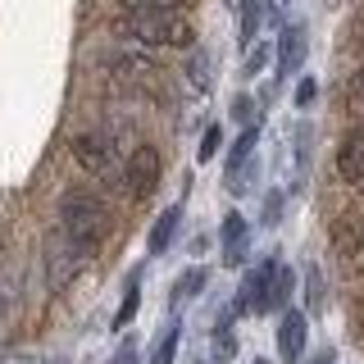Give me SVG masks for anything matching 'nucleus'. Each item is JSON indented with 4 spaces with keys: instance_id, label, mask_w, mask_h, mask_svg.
Here are the masks:
<instances>
[{
    "instance_id": "22",
    "label": "nucleus",
    "mask_w": 364,
    "mask_h": 364,
    "mask_svg": "<svg viewBox=\"0 0 364 364\" xmlns=\"http://www.w3.org/2000/svg\"><path fill=\"white\" fill-rule=\"evenodd\" d=\"M219 146H223V128H219V123H210V128H205V136H200V164H205V159H214V155H219Z\"/></svg>"
},
{
    "instance_id": "3",
    "label": "nucleus",
    "mask_w": 364,
    "mask_h": 364,
    "mask_svg": "<svg viewBox=\"0 0 364 364\" xmlns=\"http://www.w3.org/2000/svg\"><path fill=\"white\" fill-rule=\"evenodd\" d=\"M159 151L155 146H136V151L128 155V164H123V187H128L132 200H146L151 191L159 187Z\"/></svg>"
},
{
    "instance_id": "24",
    "label": "nucleus",
    "mask_w": 364,
    "mask_h": 364,
    "mask_svg": "<svg viewBox=\"0 0 364 364\" xmlns=\"http://www.w3.org/2000/svg\"><path fill=\"white\" fill-rule=\"evenodd\" d=\"M314 96H318V82L314 77H301V82H296V109H310Z\"/></svg>"
},
{
    "instance_id": "9",
    "label": "nucleus",
    "mask_w": 364,
    "mask_h": 364,
    "mask_svg": "<svg viewBox=\"0 0 364 364\" xmlns=\"http://www.w3.org/2000/svg\"><path fill=\"white\" fill-rule=\"evenodd\" d=\"M301 64H305V28L291 23V28H282V37H278V77L301 73Z\"/></svg>"
},
{
    "instance_id": "25",
    "label": "nucleus",
    "mask_w": 364,
    "mask_h": 364,
    "mask_svg": "<svg viewBox=\"0 0 364 364\" xmlns=\"http://www.w3.org/2000/svg\"><path fill=\"white\" fill-rule=\"evenodd\" d=\"M259 219H264L269 228L282 219V191H269V196H264V214H259Z\"/></svg>"
},
{
    "instance_id": "18",
    "label": "nucleus",
    "mask_w": 364,
    "mask_h": 364,
    "mask_svg": "<svg viewBox=\"0 0 364 364\" xmlns=\"http://www.w3.org/2000/svg\"><path fill=\"white\" fill-rule=\"evenodd\" d=\"M136 305H141V282H128V291H123V305H119V314H114V328H128L132 323V314H136Z\"/></svg>"
},
{
    "instance_id": "17",
    "label": "nucleus",
    "mask_w": 364,
    "mask_h": 364,
    "mask_svg": "<svg viewBox=\"0 0 364 364\" xmlns=\"http://www.w3.org/2000/svg\"><path fill=\"white\" fill-rule=\"evenodd\" d=\"M228 318H232V314H223L219 328H214V350H210L214 364H228V360L237 355V337H232V328H228Z\"/></svg>"
},
{
    "instance_id": "15",
    "label": "nucleus",
    "mask_w": 364,
    "mask_h": 364,
    "mask_svg": "<svg viewBox=\"0 0 364 364\" xmlns=\"http://www.w3.org/2000/svg\"><path fill=\"white\" fill-rule=\"evenodd\" d=\"M205 282H210V273H205L200 264H196V269H187V273H182V278L173 282V305H187L191 296H200V291H205Z\"/></svg>"
},
{
    "instance_id": "27",
    "label": "nucleus",
    "mask_w": 364,
    "mask_h": 364,
    "mask_svg": "<svg viewBox=\"0 0 364 364\" xmlns=\"http://www.w3.org/2000/svg\"><path fill=\"white\" fill-rule=\"evenodd\" d=\"M109 364H136V346H132V341H123V346L109 355Z\"/></svg>"
},
{
    "instance_id": "10",
    "label": "nucleus",
    "mask_w": 364,
    "mask_h": 364,
    "mask_svg": "<svg viewBox=\"0 0 364 364\" xmlns=\"http://www.w3.org/2000/svg\"><path fill=\"white\" fill-rule=\"evenodd\" d=\"M273 9V0H242V14H237V41L246 46H255V37H259V28H264V14Z\"/></svg>"
},
{
    "instance_id": "1",
    "label": "nucleus",
    "mask_w": 364,
    "mask_h": 364,
    "mask_svg": "<svg viewBox=\"0 0 364 364\" xmlns=\"http://www.w3.org/2000/svg\"><path fill=\"white\" fill-rule=\"evenodd\" d=\"M60 223H64L68 246L87 255L91 246L105 242V232H109V210H105L96 196H87V191H68L64 205H60Z\"/></svg>"
},
{
    "instance_id": "29",
    "label": "nucleus",
    "mask_w": 364,
    "mask_h": 364,
    "mask_svg": "<svg viewBox=\"0 0 364 364\" xmlns=\"http://www.w3.org/2000/svg\"><path fill=\"white\" fill-rule=\"evenodd\" d=\"M310 364H337V360H333V350H318V355H314Z\"/></svg>"
},
{
    "instance_id": "19",
    "label": "nucleus",
    "mask_w": 364,
    "mask_h": 364,
    "mask_svg": "<svg viewBox=\"0 0 364 364\" xmlns=\"http://www.w3.org/2000/svg\"><path fill=\"white\" fill-rule=\"evenodd\" d=\"M305 301H310V314L323 310V273H318V264L305 269Z\"/></svg>"
},
{
    "instance_id": "2",
    "label": "nucleus",
    "mask_w": 364,
    "mask_h": 364,
    "mask_svg": "<svg viewBox=\"0 0 364 364\" xmlns=\"http://www.w3.org/2000/svg\"><path fill=\"white\" fill-rule=\"evenodd\" d=\"M123 32H128L132 41L141 46H191L196 41V28H191V18L182 14V9H155V14H123L119 23Z\"/></svg>"
},
{
    "instance_id": "4",
    "label": "nucleus",
    "mask_w": 364,
    "mask_h": 364,
    "mask_svg": "<svg viewBox=\"0 0 364 364\" xmlns=\"http://www.w3.org/2000/svg\"><path fill=\"white\" fill-rule=\"evenodd\" d=\"M73 159L87 168V173H96V178H114V168H119L105 132H77L73 136Z\"/></svg>"
},
{
    "instance_id": "20",
    "label": "nucleus",
    "mask_w": 364,
    "mask_h": 364,
    "mask_svg": "<svg viewBox=\"0 0 364 364\" xmlns=\"http://www.w3.org/2000/svg\"><path fill=\"white\" fill-rule=\"evenodd\" d=\"M123 14H155V9H182L187 0H119Z\"/></svg>"
},
{
    "instance_id": "30",
    "label": "nucleus",
    "mask_w": 364,
    "mask_h": 364,
    "mask_svg": "<svg viewBox=\"0 0 364 364\" xmlns=\"http://www.w3.org/2000/svg\"><path fill=\"white\" fill-rule=\"evenodd\" d=\"M255 364H269V360H255Z\"/></svg>"
},
{
    "instance_id": "26",
    "label": "nucleus",
    "mask_w": 364,
    "mask_h": 364,
    "mask_svg": "<svg viewBox=\"0 0 364 364\" xmlns=\"http://www.w3.org/2000/svg\"><path fill=\"white\" fill-rule=\"evenodd\" d=\"M350 105H355V109L364 114V68H360L355 77H350Z\"/></svg>"
},
{
    "instance_id": "28",
    "label": "nucleus",
    "mask_w": 364,
    "mask_h": 364,
    "mask_svg": "<svg viewBox=\"0 0 364 364\" xmlns=\"http://www.w3.org/2000/svg\"><path fill=\"white\" fill-rule=\"evenodd\" d=\"M350 259H355V269H364V237H360V246L350 250Z\"/></svg>"
},
{
    "instance_id": "7",
    "label": "nucleus",
    "mask_w": 364,
    "mask_h": 364,
    "mask_svg": "<svg viewBox=\"0 0 364 364\" xmlns=\"http://www.w3.org/2000/svg\"><path fill=\"white\" fill-rule=\"evenodd\" d=\"M219 242H223V264L228 269H242L246 255H250V228H246L242 214H228V219H223Z\"/></svg>"
},
{
    "instance_id": "11",
    "label": "nucleus",
    "mask_w": 364,
    "mask_h": 364,
    "mask_svg": "<svg viewBox=\"0 0 364 364\" xmlns=\"http://www.w3.org/2000/svg\"><path fill=\"white\" fill-rule=\"evenodd\" d=\"M178 228H182V205H168V210H164V214H159V219H155L151 237H146V246H151V255H164V250L173 246Z\"/></svg>"
},
{
    "instance_id": "21",
    "label": "nucleus",
    "mask_w": 364,
    "mask_h": 364,
    "mask_svg": "<svg viewBox=\"0 0 364 364\" xmlns=\"http://www.w3.org/2000/svg\"><path fill=\"white\" fill-rule=\"evenodd\" d=\"M273 60V50H269V46H250V50H246V60H242V77H255L259 73V68H264Z\"/></svg>"
},
{
    "instance_id": "14",
    "label": "nucleus",
    "mask_w": 364,
    "mask_h": 364,
    "mask_svg": "<svg viewBox=\"0 0 364 364\" xmlns=\"http://www.w3.org/2000/svg\"><path fill=\"white\" fill-rule=\"evenodd\" d=\"M178 341H182V323L168 318L164 333H159V341H155V350H151V364H173L178 360Z\"/></svg>"
},
{
    "instance_id": "6",
    "label": "nucleus",
    "mask_w": 364,
    "mask_h": 364,
    "mask_svg": "<svg viewBox=\"0 0 364 364\" xmlns=\"http://www.w3.org/2000/svg\"><path fill=\"white\" fill-rule=\"evenodd\" d=\"M273 269H278V259H264V264H255L246 273L242 291H237V310H242V314H264V291H269Z\"/></svg>"
},
{
    "instance_id": "8",
    "label": "nucleus",
    "mask_w": 364,
    "mask_h": 364,
    "mask_svg": "<svg viewBox=\"0 0 364 364\" xmlns=\"http://www.w3.org/2000/svg\"><path fill=\"white\" fill-rule=\"evenodd\" d=\"M337 173H341V182H350V187H364V128H355L346 141H341Z\"/></svg>"
},
{
    "instance_id": "13",
    "label": "nucleus",
    "mask_w": 364,
    "mask_h": 364,
    "mask_svg": "<svg viewBox=\"0 0 364 364\" xmlns=\"http://www.w3.org/2000/svg\"><path fill=\"white\" fill-rule=\"evenodd\" d=\"M255 141H259V128H242V136L232 141V151H228V178L242 173L250 164V155H255Z\"/></svg>"
},
{
    "instance_id": "23",
    "label": "nucleus",
    "mask_w": 364,
    "mask_h": 364,
    "mask_svg": "<svg viewBox=\"0 0 364 364\" xmlns=\"http://www.w3.org/2000/svg\"><path fill=\"white\" fill-rule=\"evenodd\" d=\"M232 119L242 123V128H255V100H250V96H237L232 100Z\"/></svg>"
},
{
    "instance_id": "16",
    "label": "nucleus",
    "mask_w": 364,
    "mask_h": 364,
    "mask_svg": "<svg viewBox=\"0 0 364 364\" xmlns=\"http://www.w3.org/2000/svg\"><path fill=\"white\" fill-rule=\"evenodd\" d=\"M187 77H191V87H196V91H210L214 87V60H210V50H196V55H191Z\"/></svg>"
},
{
    "instance_id": "12",
    "label": "nucleus",
    "mask_w": 364,
    "mask_h": 364,
    "mask_svg": "<svg viewBox=\"0 0 364 364\" xmlns=\"http://www.w3.org/2000/svg\"><path fill=\"white\" fill-rule=\"evenodd\" d=\"M291 287H296V273H291L287 264H278V269H273V278H269V291H264V314H273V310H287Z\"/></svg>"
},
{
    "instance_id": "31",
    "label": "nucleus",
    "mask_w": 364,
    "mask_h": 364,
    "mask_svg": "<svg viewBox=\"0 0 364 364\" xmlns=\"http://www.w3.org/2000/svg\"><path fill=\"white\" fill-rule=\"evenodd\" d=\"M360 191H364V187H360Z\"/></svg>"
},
{
    "instance_id": "5",
    "label": "nucleus",
    "mask_w": 364,
    "mask_h": 364,
    "mask_svg": "<svg viewBox=\"0 0 364 364\" xmlns=\"http://www.w3.org/2000/svg\"><path fill=\"white\" fill-rule=\"evenodd\" d=\"M305 337H310L305 314H301V310H282V323H278V360H282V364H301Z\"/></svg>"
}]
</instances>
